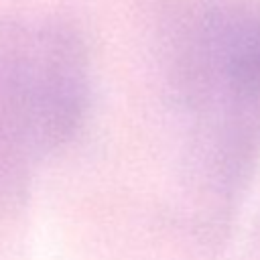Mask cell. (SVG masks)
<instances>
[{
	"instance_id": "2",
	"label": "cell",
	"mask_w": 260,
	"mask_h": 260,
	"mask_svg": "<svg viewBox=\"0 0 260 260\" xmlns=\"http://www.w3.org/2000/svg\"><path fill=\"white\" fill-rule=\"evenodd\" d=\"M87 104V51L67 24L26 18L0 26V199L16 197L75 136Z\"/></svg>"
},
{
	"instance_id": "1",
	"label": "cell",
	"mask_w": 260,
	"mask_h": 260,
	"mask_svg": "<svg viewBox=\"0 0 260 260\" xmlns=\"http://www.w3.org/2000/svg\"><path fill=\"white\" fill-rule=\"evenodd\" d=\"M169 61L203 152L232 179L260 142V8L189 0L171 20Z\"/></svg>"
}]
</instances>
